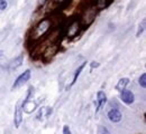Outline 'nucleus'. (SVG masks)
Segmentation results:
<instances>
[{
  "label": "nucleus",
  "mask_w": 146,
  "mask_h": 134,
  "mask_svg": "<svg viewBox=\"0 0 146 134\" xmlns=\"http://www.w3.org/2000/svg\"><path fill=\"white\" fill-rule=\"evenodd\" d=\"M52 28V20L48 18L40 20L36 25V27L34 28L33 33H32V39L33 40H38L40 39L44 35H46L48 33V30Z\"/></svg>",
  "instance_id": "f257e3e1"
},
{
  "label": "nucleus",
  "mask_w": 146,
  "mask_h": 134,
  "mask_svg": "<svg viewBox=\"0 0 146 134\" xmlns=\"http://www.w3.org/2000/svg\"><path fill=\"white\" fill-rule=\"evenodd\" d=\"M96 16H97V8L96 7H89L88 9H86L83 15H82L81 21H80L81 26H83V27L90 26L96 19Z\"/></svg>",
  "instance_id": "f03ea898"
},
{
  "label": "nucleus",
  "mask_w": 146,
  "mask_h": 134,
  "mask_svg": "<svg viewBox=\"0 0 146 134\" xmlns=\"http://www.w3.org/2000/svg\"><path fill=\"white\" fill-rule=\"evenodd\" d=\"M29 78H31V69H26L23 74H20L16 78L15 83L13 84V90H16V88H18L20 86H23L24 84H26L29 80Z\"/></svg>",
  "instance_id": "7ed1b4c3"
},
{
  "label": "nucleus",
  "mask_w": 146,
  "mask_h": 134,
  "mask_svg": "<svg viewBox=\"0 0 146 134\" xmlns=\"http://www.w3.org/2000/svg\"><path fill=\"white\" fill-rule=\"evenodd\" d=\"M81 27H82V26H81V24H80L79 20H73L72 22L69 25V28H68V31H66V37H68V38H73V37H75V36L79 34Z\"/></svg>",
  "instance_id": "20e7f679"
},
{
  "label": "nucleus",
  "mask_w": 146,
  "mask_h": 134,
  "mask_svg": "<svg viewBox=\"0 0 146 134\" xmlns=\"http://www.w3.org/2000/svg\"><path fill=\"white\" fill-rule=\"evenodd\" d=\"M57 50H58L57 44H53V45L47 46L46 49H45L44 53H43V58H44L45 60H50L52 57H54L55 54L57 53Z\"/></svg>",
  "instance_id": "39448f33"
},
{
  "label": "nucleus",
  "mask_w": 146,
  "mask_h": 134,
  "mask_svg": "<svg viewBox=\"0 0 146 134\" xmlns=\"http://www.w3.org/2000/svg\"><path fill=\"white\" fill-rule=\"evenodd\" d=\"M120 99H121L125 104L130 105V104L134 103L135 96H134V93H133L131 91H129V90H123V91L120 92Z\"/></svg>",
  "instance_id": "423d86ee"
},
{
  "label": "nucleus",
  "mask_w": 146,
  "mask_h": 134,
  "mask_svg": "<svg viewBox=\"0 0 146 134\" xmlns=\"http://www.w3.org/2000/svg\"><path fill=\"white\" fill-rule=\"evenodd\" d=\"M21 122H23V109L20 106V103H17V105L15 107V112H14V123H15V126L19 127Z\"/></svg>",
  "instance_id": "0eeeda50"
},
{
  "label": "nucleus",
  "mask_w": 146,
  "mask_h": 134,
  "mask_svg": "<svg viewBox=\"0 0 146 134\" xmlns=\"http://www.w3.org/2000/svg\"><path fill=\"white\" fill-rule=\"evenodd\" d=\"M108 118H109L110 122H112V123H118V122H120L121 121V118H123V115L120 113V111L118 110V109H112V110H110L109 112H108Z\"/></svg>",
  "instance_id": "6e6552de"
},
{
  "label": "nucleus",
  "mask_w": 146,
  "mask_h": 134,
  "mask_svg": "<svg viewBox=\"0 0 146 134\" xmlns=\"http://www.w3.org/2000/svg\"><path fill=\"white\" fill-rule=\"evenodd\" d=\"M21 109L24 110V112H25V113L31 114V113H33V112L36 110V103H35V102H33L32 99H25V101L23 102Z\"/></svg>",
  "instance_id": "1a4fd4ad"
},
{
  "label": "nucleus",
  "mask_w": 146,
  "mask_h": 134,
  "mask_svg": "<svg viewBox=\"0 0 146 134\" xmlns=\"http://www.w3.org/2000/svg\"><path fill=\"white\" fill-rule=\"evenodd\" d=\"M106 102H107V96L105 94V92L99 91L97 93V110H96V112H99L102 109V106L106 104Z\"/></svg>",
  "instance_id": "9d476101"
},
{
  "label": "nucleus",
  "mask_w": 146,
  "mask_h": 134,
  "mask_svg": "<svg viewBox=\"0 0 146 134\" xmlns=\"http://www.w3.org/2000/svg\"><path fill=\"white\" fill-rule=\"evenodd\" d=\"M23 61H24V54H20L19 56L13 59L9 64V69L10 71H14V69H17L18 67H20L23 65Z\"/></svg>",
  "instance_id": "9b49d317"
},
{
  "label": "nucleus",
  "mask_w": 146,
  "mask_h": 134,
  "mask_svg": "<svg viewBox=\"0 0 146 134\" xmlns=\"http://www.w3.org/2000/svg\"><path fill=\"white\" fill-rule=\"evenodd\" d=\"M128 84H129V78L124 77V78L119 79L118 84L116 85V90H117V91H119V92H121L123 90H126V86H127Z\"/></svg>",
  "instance_id": "f8f14e48"
},
{
  "label": "nucleus",
  "mask_w": 146,
  "mask_h": 134,
  "mask_svg": "<svg viewBox=\"0 0 146 134\" xmlns=\"http://www.w3.org/2000/svg\"><path fill=\"white\" fill-rule=\"evenodd\" d=\"M86 65H87V61H84V63H82L79 67H78V69L75 71V73H74V76H73V80L72 83H71V85H74L75 83H76V80H78V77L80 76V74H81V72L83 71V68L86 67Z\"/></svg>",
  "instance_id": "ddd939ff"
},
{
  "label": "nucleus",
  "mask_w": 146,
  "mask_h": 134,
  "mask_svg": "<svg viewBox=\"0 0 146 134\" xmlns=\"http://www.w3.org/2000/svg\"><path fill=\"white\" fill-rule=\"evenodd\" d=\"M110 0H97L96 1V8L101 10V9H105L108 5H109Z\"/></svg>",
  "instance_id": "4468645a"
},
{
  "label": "nucleus",
  "mask_w": 146,
  "mask_h": 134,
  "mask_svg": "<svg viewBox=\"0 0 146 134\" xmlns=\"http://www.w3.org/2000/svg\"><path fill=\"white\" fill-rule=\"evenodd\" d=\"M138 83H139V85H141L143 88L146 87V74L145 73H143V74L141 75L139 79H138Z\"/></svg>",
  "instance_id": "2eb2a0df"
},
{
  "label": "nucleus",
  "mask_w": 146,
  "mask_h": 134,
  "mask_svg": "<svg viewBox=\"0 0 146 134\" xmlns=\"http://www.w3.org/2000/svg\"><path fill=\"white\" fill-rule=\"evenodd\" d=\"M145 24H146V21H145V19H144L143 21H142V24L139 25V27H138V30H137V34H136L137 37H139L141 34L144 31V29H145Z\"/></svg>",
  "instance_id": "dca6fc26"
},
{
  "label": "nucleus",
  "mask_w": 146,
  "mask_h": 134,
  "mask_svg": "<svg viewBox=\"0 0 146 134\" xmlns=\"http://www.w3.org/2000/svg\"><path fill=\"white\" fill-rule=\"evenodd\" d=\"M8 7L7 0H0V10H6Z\"/></svg>",
  "instance_id": "f3484780"
},
{
  "label": "nucleus",
  "mask_w": 146,
  "mask_h": 134,
  "mask_svg": "<svg viewBox=\"0 0 146 134\" xmlns=\"http://www.w3.org/2000/svg\"><path fill=\"white\" fill-rule=\"evenodd\" d=\"M63 134H72L70 127H69V125H64V127H63Z\"/></svg>",
  "instance_id": "a211bd4d"
},
{
  "label": "nucleus",
  "mask_w": 146,
  "mask_h": 134,
  "mask_svg": "<svg viewBox=\"0 0 146 134\" xmlns=\"http://www.w3.org/2000/svg\"><path fill=\"white\" fill-rule=\"evenodd\" d=\"M97 67H99V63H98V61H92L91 64H90V68H91V69L97 68Z\"/></svg>",
  "instance_id": "6ab92c4d"
},
{
  "label": "nucleus",
  "mask_w": 146,
  "mask_h": 134,
  "mask_svg": "<svg viewBox=\"0 0 146 134\" xmlns=\"http://www.w3.org/2000/svg\"><path fill=\"white\" fill-rule=\"evenodd\" d=\"M100 131H101V133L102 134H110L109 131H108L106 127H100Z\"/></svg>",
  "instance_id": "aec40b11"
},
{
  "label": "nucleus",
  "mask_w": 146,
  "mask_h": 134,
  "mask_svg": "<svg viewBox=\"0 0 146 134\" xmlns=\"http://www.w3.org/2000/svg\"><path fill=\"white\" fill-rule=\"evenodd\" d=\"M53 2H54L55 5H61V3H63V2H65L66 0H52Z\"/></svg>",
  "instance_id": "412c9836"
},
{
  "label": "nucleus",
  "mask_w": 146,
  "mask_h": 134,
  "mask_svg": "<svg viewBox=\"0 0 146 134\" xmlns=\"http://www.w3.org/2000/svg\"><path fill=\"white\" fill-rule=\"evenodd\" d=\"M3 56V50H0V58Z\"/></svg>",
  "instance_id": "4be33fe9"
}]
</instances>
